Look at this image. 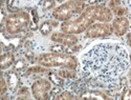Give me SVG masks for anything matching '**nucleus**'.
Wrapping results in <instances>:
<instances>
[{
    "label": "nucleus",
    "instance_id": "nucleus-1",
    "mask_svg": "<svg viewBox=\"0 0 131 100\" xmlns=\"http://www.w3.org/2000/svg\"><path fill=\"white\" fill-rule=\"evenodd\" d=\"M79 60L87 87L106 91L121 86L119 79L131 66V54L123 43L106 40L91 44Z\"/></svg>",
    "mask_w": 131,
    "mask_h": 100
},
{
    "label": "nucleus",
    "instance_id": "nucleus-2",
    "mask_svg": "<svg viewBox=\"0 0 131 100\" xmlns=\"http://www.w3.org/2000/svg\"><path fill=\"white\" fill-rule=\"evenodd\" d=\"M36 63L51 70L60 68L79 70L80 68V60L73 55H69L66 53H41L36 56Z\"/></svg>",
    "mask_w": 131,
    "mask_h": 100
},
{
    "label": "nucleus",
    "instance_id": "nucleus-3",
    "mask_svg": "<svg viewBox=\"0 0 131 100\" xmlns=\"http://www.w3.org/2000/svg\"><path fill=\"white\" fill-rule=\"evenodd\" d=\"M30 20L29 12L24 10H18L16 12L7 14L2 24H4L6 34L9 36H15L28 30Z\"/></svg>",
    "mask_w": 131,
    "mask_h": 100
},
{
    "label": "nucleus",
    "instance_id": "nucleus-4",
    "mask_svg": "<svg viewBox=\"0 0 131 100\" xmlns=\"http://www.w3.org/2000/svg\"><path fill=\"white\" fill-rule=\"evenodd\" d=\"M87 3L77 0H67L63 3L57 5L56 8L51 11V17L60 22L69 20L74 16H79L86 8Z\"/></svg>",
    "mask_w": 131,
    "mask_h": 100
},
{
    "label": "nucleus",
    "instance_id": "nucleus-5",
    "mask_svg": "<svg viewBox=\"0 0 131 100\" xmlns=\"http://www.w3.org/2000/svg\"><path fill=\"white\" fill-rule=\"evenodd\" d=\"M92 23H94V21L83 11V12L75 18H71L69 20L61 22L60 31L67 33V34L79 35V34L85 33L86 30Z\"/></svg>",
    "mask_w": 131,
    "mask_h": 100
},
{
    "label": "nucleus",
    "instance_id": "nucleus-6",
    "mask_svg": "<svg viewBox=\"0 0 131 100\" xmlns=\"http://www.w3.org/2000/svg\"><path fill=\"white\" fill-rule=\"evenodd\" d=\"M84 12L94 22H111L114 14L108 6L104 4H91L87 5Z\"/></svg>",
    "mask_w": 131,
    "mask_h": 100
},
{
    "label": "nucleus",
    "instance_id": "nucleus-7",
    "mask_svg": "<svg viewBox=\"0 0 131 100\" xmlns=\"http://www.w3.org/2000/svg\"><path fill=\"white\" fill-rule=\"evenodd\" d=\"M53 84L48 78L39 77L30 85L31 96L37 100H48L50 99L49 93L51 91Z\"/></svg>",
    "mask_w": 131,
    "mask_h": 100
},
{
    "label": "nucleus",
    "instance_id": "nucleus-8",
    "mask_svg": "<svg viewBox=\"0 0 131 100\" xmlns=\"http://www.w3.org/2000/svg\"><path fill=\"white\" fill-rule=\"evenodd\" d=\"M112 34L111 22H94L85 32V37L89 39L105 38Z\"/></svg>",
    "mask_w": 131,
    "mask_h": 100
},
{
    "label": "nucleus",
    "instance_id": "nucleus-9",
    "mask_svg": "<svg viewBox=\"0 0 131 100\" xmlns=\"http://www.w3.org/2000/svg\"><path fill=\"white\" fill-rule=\"evenodd\" d=\"M111 26H112V34H114L116 37H123L128 33L131 23L128 17L126 16H122V17L115 16L111 21Z\"/></svg>",
    "mask_w": 131,
    "mask_h": 100
},
{
    "label": "nucleus",
    "instance_id": "nucleus-10",
    "mask_svg": "<svg viewBox=\"0 0 131 100\" xmlns=\"http://www.w3.org/2000/svg\"><path fill=\"white\" fill-rule=\"evenodd\" d=\"M50 40L54 43H59L65 47H72L79 43V37L74 34H67L64 32H53L50 35Z\"/></svg>",
    "mask_w": 131,
    "mask_h": 100
},
{
    "label": "nucleus",
    "instance_id": "nucleus-11",
    "mask_svg": "<svg viewBox=\"0 0 131 100\" xmlns=\"http://www.w3.org/2000/svg\"><path fill=\"white\" fill-rule=\"evenodd\" d=\"M79 99L86 100H108L112 99L104 90L95 87H86L79 94Z\"/></svg>",
    "mask_w": 131,
    "mask_h": 100
},
{
    "label": "nucleus",
    "instance_id": "nucleus-12",
    "mask_svg": "<svg viewBox=\"0 0 131 100\" xmlns=\"http://www.w3.org/2000/svg\"><path fill=\"white\" fill-rule=\"evenodd\" d=\"M3 75L8 85V91L10 92V94H16L18 88L21 86V78H20L19 72L12 69V70H8L7 72L3 71Z\"/></svg>",
    "mask_w": 131,
    "mask_h": 100
},
{
    "label": "nucleus",
    "instance_id": "nucleus-13",
    "mask_svg": "<svg viewBox=\"0 0 131 100\" xmlns=\"http://www.w3.org/2000/svg\"><path fill=\"white\" fill-rule=\"evenodd\" d=\"M16 61V56L14 52L12 51H4L1 53L0 56V68L1 71H6L10 68H13V65Z\"/></svg>",
    "mask_w": 131,
    "mask_h": 100
},
{
    "label": "nucleus",
    "instance_id": "nucleus-14",
    "mask_svg": "<svg viewBox=\"0 0 131 100\" xmlns=\"http://www.w3.org/2000/svg\"><path fill=\"white\" fill-rule=\"evenodd\" d=\"M61 22L56 20V19H50V20H45L43 21L39 26V32L41 33V35L43 36H47L53 31V29H56L58 26H60Z\"/></svg>",
    "mask_w": 131,
    "mask_h": 100
},
{
    "label": "nucleus",
    "instance_id": "nucleus-15",
    "mask_svg": "<svg viewBox=\"0 0 131 100\" xmlns=\"http://www.w3.org/2000/svg\"><path fill=\"white\" fill-rule=\"evenodd\" d=\"M60 77L66 79V80H73L78 79L79 76L81 75L79 73V70H73V69H68V68H60L54 71Z\"/></svg>",
    "mask_w": 131,
    "mask_h": 100
},
{
    "label": "nucleus",
    "instance_id": "nucleus-16",
    "mask_svg": "<svg viewBox=\"0 0 131 100\" xmlns=\"http://www.w3.org/2000/svg\"><path fill=\"white\" fill-rule=\"evenodd\" d=\"M51 69L45 68L43 65L40 64H36V65H29L28 68L26 69V71L23 73L24 77H30L32 75H44V74H48L50 72Z\"/></svg>",
    "mask_w": 131,
    "mask_h": 100
},
{
    "label": "nucleus",
    "instance_id": "nucleus-17",
    "mask_svg": "<svg viewBox=\"0 0 131 100\" xmlns=\"http://www.w3.org/2000/svg\"><path fill=\"white\" fill-rule=\"evenodd\" d=\"M47 75H48V79L52 82V84L54 86H60L62 88L66 86V79H64V78H62V77H60L54 71L50 70V72Z\"/></svg>",
    "mask_w": 131,
    "mask_h": 100
},
{
    "label": "nucleus",
    "instance_id": "nucleus-18",
    "mask_svg": "<svg viewBox=\"0 0 131 100\" xmlns=\"http://www.w3.org/2000/svg\"><path fill=\"white\" fill-rule=\"evenodd\" d=\"M29 64H30V62L25 58V57H20V58H16V61H15V63H14V65H13V69L15 70V71H17V72H25L26 71V69L29 66Z\"/></svg>",
    "mask_w": 131,
    "mask_h": 100
},
{
    "label": "nucleus",
    "instance_id": "nucleus-19",
    "mask_svg": "<svg viewBox=\"0 0 131 100\" xmlns=\"http://www.w3.org/2000/svg\"><path fill=\"white\" fill-rule=\"evenodd\" d=\"M39 6L43 13H46L48 11H53V8L57 7L56 0H40Z\"/></svg>",
    "mask_w": 131,
    "mask_h": 100
},
{
    "label": "nucleus",
    "instance_id": "nucleus-20",
    "mask_svg": "<svg viewBox=\"0 0 131 100\" xmlns=\"http://www.w3.org/2000/svg\"><path fill=\"white\" fill-rule=\"evenodd\" d=\"M31 95L30 88H28L26 85H21L18 91L16 92V96L14 98L16 99H29Z\"/></svg>",
    "mask_w": 131,
    "mask_h": 100
},
{
    "label": "nucleus",
    "instance_id": "nucleus-21",
    "mask_svg": "<svg viewBox=\"0 0 131 100\" xmlns=\"http://www.w3.org/2000/svg\"><path fill=\"white\" fill-rule=\"evenodd\" d=\"M54 99H56V100H73V99H79V97H78L77 94H74L72 91L65 90V91H62Z\"/></svg>",
    "mask_w": 131,
    "mask_h": 100
},
{
    "label": "nucleus",
    "instance_id": "nucleus-22",
    "mask_svg": "<svg viewBox=\"0 0 131 100\" xmlns=\"http://www.w3.org/2000/svg\"><path fill=\"white\" fill-rule=\"evenodd\" d=\"M119 99L122 100H131V86L128 85L123 88V91L119 96Z\"/></svg>",
    "mask_w": 131,
    "mask_h": 100
},
{
    "label": "nucleus",
    "instance_id": "nucleus-23",
    "mask_svg": "<svg viewBox=\"0 0 131 100\" xmlns=\"http://www.w3.org/2000/svg\"><path fill=\"white\" fill-rule=\"evenodd\" d=\"M66 48L65 46H62V44H59V43H54L52 47L49 48L50 52H53V53H66Z\"/></svg>",
    "mask_w": 131,
    "mask_h": 100
},
{
    "label": "nucleus",
    "instance_id": "nucleus-24",
    "mask_svg": "<svg viewBox=\"0 0 131 100\" xmlns=\"http://www.w3.org/2000/svg\"><path fill=\"white\" fill-rule=\"evenodd\" d=\"M82 46L80 43H77V44H74V46L72 47H67L66 48V54H69V55H73L74 53H78L80 50H82Z\"/></svg>",
    "mask_w": 131,
    "mask_h": 100
},
{
    "label": "nucleus",
    "instance_id": "nucleus-25",
    "mask_svg": "<svg viewBox=\"0 0 131 100\" xmlns=\"http://www.w3.org/2000/svg\"><path fill=\"white\" fill-rule=\"evenodd\" d=\"M114 16H117V17H122V16H126L128 14V8L125 7V6H117L116 10L114 11Z\"/></svg>",
    "mask_w": 131,
    "mask_h": 100
},
{
    "label": "nucleus",
    "instance_id": "nucleus-26",
    "mask_svg": "<svg viewBox=\"0 0 131 100\" xmlns=\"http://www.w3.org/2000/svg\"><path fill=\"white\" fill-rule=\"evenodd\" d=\"M121 2H122V0H109L108 7L112 11V13H114V11L116 10V7L121 5Z\"/></svg>",
    "mask_w": 131,
    "mask_h": 100
},
{
    "label": "nucleus",
    "instance_id": "nucleus-27",
    "mask_svg": "<svg viewBox=\"0 0 131 100\" xmlns=\"http://www.w3.org/2000/svg\"><path fill=\"white\" fill-rule=\"evenodd\" d=\"M14 2H15V0H5L7 11H10V10L13 8V4H14Z\"/></svg>",
    "mask_w": 131,
    "mask_h": 100
},
{
    "label": "nucleus",
    "instance_id": "nucleus-28",
    "mask_svg": "<svg viewBox=\"0 0 131 100\" xmlns=\"http://www.w3.org/2000/svg\"><path fill=\"white\" fill-rule=\"evenodd\" d=\"M127 44L129 46V48H131V33H127Z\"/></svg>",
    "mask_w": 131,
    "mask_h": 100
},
{
    "label": "nucleus",
    "instance_id": "nucleus-29",
    "mask_svg": "<svg viewBox=\"0 0 131 100\" xmlns=\"http://www.w3.org/2000/svg\"><path fill=\"white\" fill-rule=\"evenodd\" d=\"M128 81H129V85L131 86V69H129V71H128Z\"/></svg>",
    "mask_w": 131,
    "mask_h": 100
},
{
    "label": "nucleus",
    "instance_id": "nucleus-30",
    "mask_svg": "<svg viewBox=\"0 0 131 100\" xmlns=\"http://www.w3.org/2000/svg\"><path fill=\"white\" fill-rule=\"evenodd\" d=\"M56 1H57V2H59V3L61 4V3H63V2L65 1V0H56Z\"/></svg>",
    "mask_w": 131,
    "mask_h": 100
},
{
    "label": "nucleus",
    "instance_id": "nucleus-31",
    "mask_svg": "<svg viewBox=\"0 0 131 100\" xmlns=\"http://www.w3.org/2000/svg\"><path fill=\"white\" fill-rule=\"evenodd\" d=\"M129 3H130V5H131V0H129Z\"/></svg>",
    "mask_w": 131,
    "mask_h": 100
},
{
    "label": "nucleus",
    "instance_id": "nucleus-32",
    "mask_svg": "<svg viewBox=\"0 0 131 100\" xmlns=\"http://www.w3.org/2000/svg\"><path fill=\"white\" fill-rule=\"evenodd\" d=\"M28 1H31V0H28Z\"/></svg>",
    "mask_w": 131,
    "mask_h": 100
},
{
    "label": "nucleus",
    "instance_id": "nucleus-33",
    "mask_svg": "<svg viewBox=\"0 0 131 100\" xmlns=\"http://www.w3.org/2000/svg\"><path fill=\"white\" fill-rule=\"evenodd\" d=\"M130 23H131V20H130Z\"/></svg>",
    "mask_w": 131,
    "mask_h": 100
}]
</instances>
